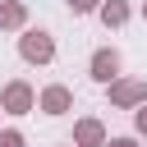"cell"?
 I'll list each match as a JSON object with an SVG mask.
<instances>
[{
    "label": "cell",
    "mask_w": 147,
    "mask_h": 147,
    "mask_svg": "<svg viewBox=\"0 0 147 147\" xmlns=\"http://www.w3.org/2000/svg\"><path fill=\"white\" fill-rule=\"evenodd\" d=\"M64 5H69V14H96L106 0H64Z\"/></svg>",
    "instance_id": "9c48e42d"
},
{
    "label": "cell",
    "mask_w": 147,
    "mask_h": 147,
    "mask_svg": "<svg viewBox=\"0 0 147 147\" xmlns=\"http://www.w3.org/2000/svg\"><path fill=\"white\" fill-rule=\"evenodd\" d=\"M119 69H124V55H119L115 46H96V51H92V60H87V74H92V83H101V87H110L115 78H124Z\"/></svg>",
    "instance_id": "3957f363"
},
{
    "label": "cell",
    "mask_w": 147,
    "mask_h": 147,
    "mask_svg": "<svg viewBox=\"0 0 147 147\" xmlns=\"http://www.w3.org/2000/svg\"><path fill=\"white\" fill-rule=\"evenodd\" d=\"M129 14H133V5H129V0H106V5L96 9V18H101L106 28H124V23H129Z\"/></svg>",
    "instance_id": "ba28073f"
},
{
    "label": "cell",
    "mask_w": 147,
    "mask_h": 147,
    "mask_svg": "<svg viewBox=\"0 0 147 147\" xmlns=\"http://www.w3.org/2000/svg\"><path fill=\"white\" fill-rule=\"evenodd\" d=\"M0 147H28V138L18 129H0Z\"/></svg>",
    "instance_id": "30bf717a"
},
{
    "label": "cell",
    "mask_w": 147,
    "mask_h": 147,
    "mask_svg": "<svg viewBox=\"0 0 147 147\" xmlns=\"http://www.w3.org/2000/svg\"><path fill=\"white\" fill-rule=\"evenodd\" d=\"M106 147H138V138H129V133H124V138H110Z\"/></svg>",
    "instance_id": "7c38bea8"
},
{
    "label": "cell",
    "mask_w": 147,
    "mask_h": 147,
    "mask_svg": "<svg viewBox=\"0 0 147 147\" xmlns=\"http://www.w3.org/2000/svg\"><path fill=\"white\" fill-rule=\"evenodd\" d=\"M106 96L115 110H138V106H147V78H115L106 87Z\"/></svg>",
    "instance_id": "277c9868"
},
{
    "label": "cell",
    "mask_w": 147,
    "mask_h": 147,
    "mask_svg": "<svg viewBox=\"0 0 147 147\" xmlns=\"http://www.w3.org/2000/svg\"><path fill=\"white\" fill-rule=\"evenodd\" d=\"M142 18H147V0H142Z\"/></svg>",
    "instance_id": "4fadbf2b"
},
{
    "label": "cell",
    "mask_w": 147,
    "mask_h": 147,
    "mask_svg": "<svg viewBox=\"0 0 147 147\" xmlns=\"http://www.w3.org/2000/svg\"><path fill=\"white\" fill-rule=\"evenodd\" d=\"M133 133H138V138H147V106H138V110H133Z\"/></svg>",
    "instance_id": "8fae6325"
},
{
    "label": "cell",
    "mask_w": 147,
    "mask_h": 147,
    "mask_svg": "<svg viewBox=\"0 0 147 147\" xmlns=\"http://www.w3.org/2000/svg\"><path fill=\"white\" fill-rule=\"evenodd\" d=\"M74 147H106L110 142V133H106V124L96 119V115H83V119H74V138H69Z\"/></svg>",
    "instance_id": "8992f818"
},
{
    "label": "cell",
    "mask_w": 147,
    "mask_h": 147,
    "mask_svg": "<svg viewBox=\"0 0 147 147\" xmlns=\"http://www.w3.org/2000/svg\"><path fill=\"white\" fill-rule=\"evenodd\" d=\"M28 28V5L23 0H0V32H23Z\"/></svg>",
    "instance_id": "52a82bcc"
},
{
    "label": "cell",
    "mask_w": 147,
    "mask_h": 147,
    "mask_svg": "<svg viewBox=\"0 0 147 147\" xmlns=\"http://www.w3.org/2000/svg\"><path fill=\"white\" fill-rule=\"evenodd\" d=\"M64 147H74V142H64Z\"/></svg>",
    "instance_id": "5bb4252c"
},
{
    "label": "cell",
    "mask_w": 147,
    "mask_h": 147,
    "mask_svg": "<svg viewBox=\"0 0 147 147\" xmlns=\"http://www.w3.org/2000/svg\"><path fill=\"white\" fill-rule=\"evenodd\" d=\"M18 55H23V64H51L55 60V37L46 28H23L18 32Z\"/></svg>",
    "instance_id": "6da1fadb"
},
{
    "label": "cell",
    "mask_w": 147,
    "mask_h": 147,
    "mask_svg": "<svg viewBox=\"0 0 147 147\" xmlns=\"http://www.w3.org/2000/svg\"><path fill=\"white\" fill-rule=\"evenodd\" d=\"M0 110H5V115H32V110H37V87H32L28 78H9V83L0 87Z\"/></svg>",
    "instance_id": "7a4b0ae2"
},
{
    "label": "cell",
    "mask_w": 147,
    "mask_h": 147,
    "mask_svg": "<svg viewBox=\"0 0 147 147\" xmlns=\"http://www.w3.org/2000/svg\"><path fill=\"white\" fill-rule=\"evenodd\" d=\"M0 115H5V110H0Z\"/></svg>",
    "instance_id": "9a60e30c"
},
{
    "label": "cell",
    "mask_w": 147,
    "mask_h": 147,
    "mask_svg": "<svg viewBox=\"0 0 147 147\" xmlns=\"http://www.w3.org/2000/svg\"><path fill=\"white\" fill-rule=\"evenodd\" d=\"M37 110H41V115H69V110H74V87L46 83V87L37 92Z\"/></svg>",
    "instance_id": "5b68a950"
}]
</instances>
